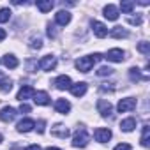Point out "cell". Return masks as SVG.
<instances>
[{"label": "cell", "mask_w": 150, "mask_h": 150, "mask_svg": "<svg viewBox=\"0 0 150 150\" xmlns=\"http://www.w3.org/2000/svg\"><path fill=\"white\" fill-rule=\"evenodd\" d=\"M101 58H103L101 53H94V55H88V57H80V58L76 60V69H78L80 72H88V71L92 69V65L97 64Z\"/></svg>", "instance_id": "6da1fadb"}, {"label": "cell", "mask_w": 150, "mask_h": 150, "mask_svg": "<svg viewBox=\"0 0 150 150\" xmlns=\"http://www.w3.org/2000/svg\"><path fill=\"white\" fill-rule=\"evenodd\" d=\"M88 141H90V136H88L87 129L81 127L76 134H74V138H72V146H76V148H85V146L88 145Z\"/></svg>", "instance_id": "7a4b0ae2"}, {"label": "cell", "mask_w": 150, "mask_h": 150, "mask_svg": "<svg viewBox=\"0 0 150 150\" xmlns=\"http://www.w3.org/2000/svg\"><path fill=\"white\" fill-rule=\"evenodd\" d=\"M136 108V99L134 97H125V99H120L118 101V113H125V111H132Z\"/></svg>", "instance_id": "3957f363"}, {"label": "cell", "mask_w": 150, "mask_h": 150, "mask_svg": "<svg viewBox=\"0 0 150 150\" xmlns=\"http://www.w3.org/2000/svg\"><path fill=\"white\" fill-rule=\"evenodd\" d=\"M97 111H99L103 117H111V115H113V106H111L110 101L99 99V101H97Z\"/></svg>", "instance_id": "277c9868"}, {"label": "cell", "mask_w": 150, "mask_h": 150, "mask_svg": "<svg viewBox=\"0 0 150 150\" xmlns=\"http://www.w3.org/2000/svg\"><path fill=\"white\" fill-rule=\"evenodd\" d=\"M39 67H41L42 71H53V69L57 67V58H55L53 55H46V57L41 58Z\"/></svg>", "instance_id": "5b68a950"}, {"label": "cell", "mask_w": 150, "mask_h": 150, "mask_svg": "<svg viewBox=\"0 0 150 150\" xmlns=\"http://www.w3.org/2000/svg\"><path fill=\"white\" fill-rule=\"evenodd\" d=\"M94 138H96V141H99V143H106V141L111 139V131L106 129V127H99V129H96Z\"/></svg>", "instance_id": "8992f818"}, {"label": "cell", "mask_w": 150, "mask_h": 150, "mask_svg": "<svg viewBox=\"0 0 150 150\" xmlns=\"http://www.w3.org/2000/svg\"><path fill=\"white\" fill-rule=\"evenodd\" d=\"M16 115H18L16 110L11 108V106H6V108L0 110V120H2V122H13L16 118Z\"/></svg>", "instance_id": "52a82bcc"}, {"label": "cell", "mask_w": 150, "mask_h": 150, "mask_svg": "<svg viewBox=\"0 0 150 150\" xmlns=\"http://www.w3.org/2000/svg\"><path fill=\"white\" fill-rule=\"evenodd\" d=\"M92 30H94L96 37H99V39H104V37L108 35V28H106V25L101 23V21L92 20Z\"/></svg>", "instance_id": "ba28073f"}, {"label": "cell", "mask_w": 150, "mask_h": 150, "mask_svg": "<svg viewBox=\"0 0 150 150\" xmlns=\"http://www.w3.org/2000/svg\"><path fill=\"white\" fill-rule=\"evenodd\" d=\"M104 58L110 60V62H122V60L125 58V53H124L122 50H118V48H113V50H110V51L106 53Z\"/></svg>", "instance_id": "9c48e42d"}, {"label": "cell", "mask_w": 150, "mask_h": 150, "mask_svg": "<svg viewBox=\"0 0 150 150\" xmlns=\"http://www.w3.org/2000/svg\"><path fill=\"white\" fill-rule=\"evenodd\" d=\"M55 21H57V25H60V27L69 25V23H71V13H69V11H58V13L55 14Z\"/></svg>", "instance_id": "30bf717a"}, {"label": "cell", "mask_w": 150, "mask_h": 150, "mask_svg": "<svg viewBox=\"0 0 150 150\" xmlns=\"http://www.w3.org/2000/svg\"><path fill=\"white\" fill-rule=\"evenodd\" d=\"M87 88H88V85H87L85 81H80V83L71 85V92H72V96H74V97H81V96H85Z\"/></svg>", "instance_id": "8fae6325"}, {"label": "cell", "mask_w": 150, "mask_h": 150, "mask_svg": "<svg viewBox=\"0 0 150 150\" xmlns=\"http://www.w3.org/2000/svg\"><path fill=\"white\" fill-rule=\"evenodd\" d=\"M71 85H72V81H71L69 76H65V74H62V76H58L55 80V87L58 90H67V88H71Z\"/></svg>", "instance_id": "7c38bea8"}, {"label": "cell", "mask_w": 150, "mask_h": 150, "mask_svg": "<svg viewBox=\"0 0 150 150\" xmlns=\"http://www.w3.org/2000/svg\"><path fill=\"white\" fill-rule=\"evenodd\" d=\"M34 103L35 104H39V106H48L50 104V96L46 94V92H42V90H39V92H34Z\"/></svg>", "instance_id": "4fadbf2b"}, {"label": "cell", "mask_w": 150, "mask_h": 150, "mask_svg": "<svg viewBox=\"0 0 150 150\" xmlns=\"http://www.w3.org/2000/svg\"><path fill=\"white\" fill-rule=\"evenodd\" d=\"M34 127H35V122H34L32 118H23V120L18 122V125H16V129H18L20 132H30Z\"/></svg>", "instance_id": "5bb4252c"}, {"label": "cell", "mask_w": 150, "mask_h": 150, "mask_svg": "<svg viewBox=\"0 0 150 150\" xmlns=\"http://www.w3.org/2000/svg\"><path fill=\"white\" fill-rule=\"evenodd\" d=\"M51 134L53 136H57V138H62V139H65V138H69V129L65 127V125H62V124H57L53 129H51Z\"/></svg>", "instance_id": "9a60e30c"}, {"label": "cell", "mask_w": 150, "mask_h": 150, "mask_svg": "<svg viewBox=\"0 0 150 150\" xmlns=\"http://www.w3.org/2000/svg\"><path fill=\"white\" fill-rule=\"evenodd\" d=\"M104 18H108V20H111V21L118 20V7L113 6V4H108V6L104 7Z\"/></svg>", "instance_id": "2e32d148"}, {"label": "cell", "mask_w": 150, "mask_h": 150, "mask_svg": "<svg viewBox=\"0 0 150 150\" xmlns=\"http://www.w3.org/2000/svg\"><path fill=\"white\" fill-rule=\"evenodd\" d=\"M0 90H2L4 94H9L13 90V80L4 76V74H0Z\"/></svg>", "instance_id": "e0dca14e"}, {"label": "cell", "mask_w": 150, "mask_h": 150, "mask_svg": "<svg viewBox=\"0 0 150 150\" xmlns=\"http://www.w3.org/2000/svg\"><path fill=\"white\" fill-rule=\"evenodd\" d=\"M34 92H35V90H34L30 85L21 87V90L18 92V101H21V103H23V101H27L28 97H32V96H34Z\"/></svg>", "instance_id": "ac0fdd59"}, {"label": "cell", "mask_w": 150, "mask_h": 150, "mask_svg": "<svg viewBox=\"0 0 150 150\" xmlns=\"http://www.w3.org/2000/svg\"><path fill=\"white\" fill-rule=\"evenodd\" d=\"M55 110H57L58 113L65 115V113H69L71 104H69V101H65V99H57V101H55Z\"/></svg>", "instance_id": "d6986e66"}, {"label": "cell", "mask_w": 150, "mask_h": 150, "mask_svg": "<svg viewBox=\"0 0 150 150\" xmlns=\"http://www.w3.org/2000/svg\"><path fill=\"white\" fill-rule=\"evenodd\" d=\"M2 62H4V65H6L7 69H16V67H18V64H20V62H18V58H16L14 55H11V53H7V55L2 58Z\"/></svg>", "instance_id": "ffe728a7"}, {"label": "cell", "mask_w": 150, "mask_h": 150, "mask_svg": "<svg viewBox=\"0 0 150 150\" xmlns=\"http://www.w3.org/2000/svg\"><path fill=\"white\" fill-rule=\"evenodd\" d=\"M35 6H37V9L41 11V13H48V11H51L53 9V2H51V0H37V2H35Z\"/></svg>", "instance_id": "44dd1931"}, {"label": "cell", "mask_w": 150, "mask_h": 150, "mask_svg": "<svg viewBox=\"0 0 150 150\" xmlns=\"http://www.w3.org/2000/svg\"><path fill=\"white\" fill-rule=\"evenodd\" d=\"M110 35H111L113 39H122V37H127L129 32H127L125 28H122V27H113V28L110 30Z\"/></svg>", "instance_id": "7402d4cb"}, {"label": "cell", "mask_w": 150, "mask_h": 150, "mask_svg": "<svg viewBox=\"0 0 150 150\" xmlns=\"http://www.w3.org/2000/svg\"><path fill=\"white\" fill-rule=\"evenodd\" d=\"M134 127H136V120H134L132 117H131V118H125V120L120 122V129H122L124 132H131Z\"/></svg>", "instance_id": "603a6c76"}, {"label": "cell", "mask_w": 150, "mask_h": 150, "mask_svg": "<svg viewBox=\"0 0 150 150\" xmlns=\"http://www.w3.org/2000/svg\"><path fill=\"white\" fill-rule=\"evenodd\" d=\"M129 78L131 81H141V80H146V76H141V72L138 67H131L129 69Z\"/></svg>", "instance_id": "cb8c5ba5"}, {"label": "cell", "mask_w": 150, "mask_h": 150, "mask_svg": "<svg viewBox=\"0 0 150 150\" xmlns=\"http://www.w3.org/2000/svg\"><path fill=\"white\" fill-rule=\"evenodd\" d=\"M141 145L146 148L150 145V127L148 125H143V132H141Z\"/></svg>", "instance_id": "d4e9b609"}, {"label": "cell", "mask_w": 150, "mask_h": 150, "mask_svg": "<svg viewBox=\"0 0 150 150\" xmlns=\"http://www.w3.org/2000/svg\"><path fill=\"white\" fill-rule=\"evenodd\" d=\"M28 44H30V48H32V50H41V48H42V39H41L39 35H34V37L30 39V42H28Z\"/></svg>", "instance_id": "484cf974"}, {"label": "cell", "mask_w": 150, "mask_h": 150, "mask_svg": "<svg viewBox=\"0 0 150 150\" xmlns=\"http://www.w3.org/2000/svg\"><path fill=\"white\" fill-rule=\"evenodd\" d=\"M120 9H122V13H132V9H134V2H129V0H124V2L120 4Z\"/></svg>", "instance_id": "4316f807"}, {"label": "cell", "mask_w": 150, "mask_h": 150, "mask_svg": "<svg viewBox=\"0 0 150 150\" xmlns=\"http://www.w3.org/2000/svg\"><path fill=\"white\" fill-rule=\"evenodd\" d=\"M11 20V9L4 7V9H0V23H6Z\"/></svg>", "instance_id": "83f0119b"}, {"label": "cell", "mask_w": 150, "mask_h": 150, "mask_svg": "<svg viewBox=\"0 0 150 150\" xmlns=\"http://www.w3.org/2000/svg\"><path fill=\"white\" fill-rule=\"evenodd\" d=\"M138 51L148 57V55H150V42H146V41H143V42H139V44H138Z\"/></svg>", "instance_id": "f1b7e54d"}, {"label": "cell", "mask_w": 150, "mask_h": 150, "mask_svg": "<svg viewBox=\"0 0 150 150\" xmlns=\"http://www.w3.org/2000/svg\"><path fill=\"white\" fill-rule=\"evenodd\" d=\"M110 74H113V69L111 67H99L97 69V76H110Z\"/></svg>", "instance_id": "f546056e"}, {"label": "cell", "mask_w": 150, "mask_h": 150, "mask_svg": "<svg viewBox=\"0 0 150 150\" xmlns=\"http://www.w3.org/2000/svg\"><path fill=\"white\" fill-rule=\"evenodd\" d=\"M48 37H51V39H55L57 37V27L55 25H48Z\"/></svg>", "instance_id": "4dcf8cb0"}, {"label": "cell", "mask_w": 150, "mask_h": 150, "mask_svg": "<svg viewBox=\"0 0 150 150\" xmlns=\"http://www.w3.org/2000/svg\"><path fill=\"white\" fill-rule=\"evenodd\" d=\"M131 25H141V21H143V18L141 16H131L129 20H127Z\"/></svg>", "instance_id": "1f68e13d"}, {"label": "cell", "mask_w": 150, "mask_h": 150, "mask_svg": "<svg viewBox=\"0 0 150 150\" xmlns=\"http://www.w3.org/2000/svg\"><path fill=\"white\" fill-rule=\"evenodd\" d=\"M115 150H132V146H131L129 143H118V145L115 146Z\"/></svg>", "instance_id": "d6a6232c"}, {"label": "cell", "mask_w": 150, "mask_h": 150, "mask_svg": "<svg viewBox=\"0 0 150 150\" xmlns=\"http://www.w3.org/2000/svg\"><path fill=\"white\" fill-rule=\"evenodd\" d=\"M44 125H46V122H44V120H39V122L35 124V127H37V132H39V134H42V132H44Z\"/></svg>", "instance_id": "836d02e7"}, {"label": "cell", "mask_w": 150, "mask_h": 150, "mask_svg": "<svg viewBox=\"0 0 150 150\" xmlns=\"http://www.w3.org/2000/svg\"><path fill=\"white\" fill-rule=\"evenodd\" d=\"M30 110H32V108H30L27 103H21V106H20V111H21V113H30Z\"/></svg>", "instance_id": "e575fe53"}, {"label": "cell", "mask_w": 150, "mask_h": 150, "mask_svg": "<svg viewBox=\"0 0 150 150\" xmlns=\"http://www.w3.org/2000/svg\"><path fill=\"white\" fill-rule=\"evenodd\" d=\"M6 37H7V32H6L4 28H0V41H4Z\"/></svg>", "instance_id": "d590c367"}, {"label": "cell", "mask_w": 150, "mask_h": 150, "mask_svg": "<svg viewBox=\"0 0 150 150\" xmlns=\"http://www.w3.org/2000/svg\"><path fill=\"white\" fill-rule=\"evenodd\" d=\"M25 150H41V146H39V145H30V146H27Z\"/></svg>", "instance_id": "8d00e7d4"}, {"label": "cell", "mask_w": 150, "mask_h": 150, "mask_svg": "<svg viewBox=\"0 0 150 150\" xmlns=\"http://www.w3.org/2000/svg\"><path fill=\"white\" fill-rule=\"evenodd\" d=\"M46 150H60V148H55V146H48Z\"/></svg>", "instance_id": "74e56055"}, {"label": "cell", "mask_w": 150, "mask_h": 150, "mask_svg": "<svg viewBox=\"0 0 150 150\" xmlns=\"http://www.w3.org/2000/svg\"><path fill=\"white\" fill-rule=\"evenodd\" d=\"M0 143H2V134H0Z\"/></svg>", "instance_id": "f35d334b"}]
</instances>
